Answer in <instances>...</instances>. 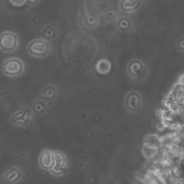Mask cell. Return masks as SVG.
<instances>
[{
  "label": "cell",
  "mask_w": 184,
  "mask_h": 184,
  "mask_svg": "<svg viewBox=\"0 0 184 184\" xmlns=\"http://www.w3.org/2000/svg\"><path fill=\"white\" fill-rule=\"evenodd\" d=\"M177 117L167 109H163L162 111V119H164L171 122L176 121Z\"/></svg>",
  "instance_id": "11"
},
{
  "label": "cell",
  "mask_w": 184,
  "mask_h": 184,
  "mask_svg": "<svg viewBox=\"0 0 184 184\" xmlns=\"http://www.w3.org/2000/svg\"><path fill=\"white\" fill-rule=\"evenodd\" d=\"M171 169L173 176L176 177H181L183 176V172L181 169V165L180 164H174L172 166Z\"/></svg>",
  "instance_id": "14"
},
{
  "label": "cell",
  "mask_w": 184,
  "mask_h": 184,
  "mask_svg": "<svg viewBox=\"0 0 184 184\" xmlns=\"http://www.w3.org/2000/svg\"><path fill=\"white\" fill-rule=\"evenodd\" d=\"M184 129V127L180 122L176 119V121L171 122L170 125L169 130L171 131H175L181 130Z\"/></svg>",
  "instance_id": "13"
},
{
  "label": "cell",
  "mask_w": 184,
  "mask_h": 184,
  "mask_svg": "<svg viewBox=\"0 0 184 184\" xmlns=\"http://www.w3.org/2000/svg\"><path fill=\"white\" fill-rule=\"evenodd\" d=\"M58 95L59 90L57 87L53 84H48L42 88L40 96L53 103Z\"/></svg>",
  "instance_id": "8"
},
{
  "label": "cell",
  "mask_w": 184,
  "mask_h": 184,
  "mask_svg": "<svg viewBox=\"0 0 184 184\" xmlns=\"http://www.w3.org/2000/svg\"><path fill=\"white\" fill-rule=\"evenodd\" d=\"M20 45V39L17 34L6 31L0 34V50L9 54L16 51Z\"/></svg>",
  "instance_id": "4"
},
{
  "label": "cell",
  "mask_w": 184,
  "mask_h": 184,
  "mask_svg": "<svg viewBox=\"0 0 184 184\" xmlns=\"http://www.w3.org/2000/svg\"><path fill=\"white\" fill-rule=\"evenodd\" d=\"M140 3V0H121L119 8L124 12H132L139 9Z\"/></svg>",
  "instance_id": "9"
},
{
  "label": "cell",
  "mask_w": 184,
  "mask_h": 184,
  "mask_svg": "<svg viewBox=\"0 0 184 184\" xmlns=\"http://www.w3.org/2000/svg\"><path fill=\"white\" fill-rule=\"evenodd\" d=\"M12 5L15 7H21L27 3V0H9Z\"/></svg>",
  "instance_id": "15"
},
{
  "label": "cell",
  "mask_w": 184,
  "mask_h": 184,
  "mask_svg": "<svg viewBox=\"0 0 184 184\" xmlns=\"http://www.w3.org/2000/svg\"><path fill=\"white\" fill-rule=\"evenodd\" d=\"M183 178L184 180V172H183Z\"/></svg>",
  "instance_id": "19"
},
{
  "label": "cell",
  "mask_w": 184,
  "mask_h": 184,
  "mask_svg": "<svg viewBox=\"0 0 184 184\" xmlns=\"http://www.w3.org/2000/svg\"><path fill=\"white\" fill-rule=\"evenodd\" d=\"M52 50V46L47 40L36 38L31 40L26 46V51L31 57L43 59L48 57Z\"/></svg>",
  "instance_id": "1"
},
{
  "label": "cell",
  "mask_w": 184,
  "mask_h": 184,
  "mask_svg": "<svg viewBox=\"0 0 184 184\" xmlns=\"http://www.w3.org/2000/svg\"><path fill=\"white\" fill-rule=\"evenodd\" d=\"M40 0H27V3L30 6H34L40 3Z\"/></svg>",
  "instance_id": "17"
},
{
  "label": "cell",
  "mask_w": 184,
  "mask_h": 184,
  "mask_svg": "<svg viewBox=\"0 0 184 184\" xmlns=\"http://www.w3.org/2000/svg\"><path fill=\"white\" fill-rule=\"evenodd\" d=\"M96 70L99 73L106 75L110 72L111 68V64L109 60L103 58L99 60L95 66Z\"/></svg>",
  "instance_id": "10"
},
{
  "label": "cell",
  "mask_w": 184,
  "mask_h": 184,
  "mask_svg": "<svg viewBox=\"0 0 184 184\" xmlns=\"http://www.w3.org/2000/svg\"><path fill=\"white\" fill-rule=\"evenodd\" d=\"M25 64L22 60L17 57H10L3 60L1 65V72L9 78L21 76L25 71Z\"/></svg>",
  "instance_id": "2"
},
{
  "label": "cell",
  "mask_w": 184,
  "mask_h": 184,
  "mask_svg": "<svg viewBox=\"0 0 184 184\" xmlns=\"http://www.w3.org/2000/svg\"><path fill=\"white\" fill-rule=\"evenodd\" d=\"M177 84L184 86V73L180 75L178 79Z\"/></svg>",
  "instance_id": "18"
},
{
  "label": "cell",
  "mask_w": 184,
  "mask_h": 184,
  "mask_svg": "<svg viewBox=\"0 0 184 184\" xmlns=\"http://www.w3.org/2000/svg\"><path fill=\"white\" fill-rule=\"evenodd\" d=\"M174 93L176 94V95L179 96L181 99H183L184 97V86L183 85H177L174 86L173 87L172 91Z\"/></svg>",
  "instance_id": "12"
},
{
  "label": "cell",
  "mask_w": 184,
  "mask_h": 184,
  "mask_svg": "<svg viewBox=\"0 0 184 184\" xmlns=\"http://www.w3.org/2000/svg\"><path fill=\"white\" fill-rule=\"evenodd\" d=\"M125 70L128 77L131 80L137 81L140 80L144 71V65L141 60L133 58L127 62Z\"/></svg>",
  "instance_id": "6"
},
{
  "label": "cell",
  "mask_w": 184,
  "mask_h": 184,
  "mask_svg": "<svg viewBox=\"0 0 184 184\" xmlns=\"http://www.w3.org/2000/svg\"><path fill=\"white\" fill-rule=\"evenodd\" d=\"M123 103L128 113H136L142 106L141 96L137 91H129L125 95Z\"/></svg>",
  "instance_id": "5"
},
{
  "label": "cell",
  "mask_w": 184,
  "mask_h": 184,
  "mask_svg": "<svg viewBox=\"0 0 184 184\" xmlns=\"http://www.w3.org/2000/svg\"><path fill=\"white\" fill-rule=\"evenodd\" d=\"M171 123V122L168 121L164 119H163L161 120V124L163 126V127L165 129H169Z\"/></svg>",
  "instance_id": "16"
},
{
  "label": "cell",
  "mask_w": 184,
  "mask_h": 184,
  "mask_svg": "<svg viewBox=\"0 0 184 184\" xmlns=\"http://www.w3.org/2000/svg\"><path fill=\"white\" fill-rule=\"evenodd\" d=\"M53 103L39 96L31 103L30 108L34 116L43 115Z\"/></svg>",
  "instance_id": "7"
},
{
  "label": "cell",
  "mask_w": 184,
  "mask_h": 184,
  "mask_svg": "<svg viewBox=\"0 0 184 184\" xmlns=\"http://www.w3.org/2000/svg\"></svg>",
  "instance_id": "20"
},
{
  "label": "cell",
  "mask_w": 184,
  "mask_h": 184,
  "mask_svg": "<svg viewBox=\"0 0 184 184\" xmlns=\"http://www.w3.org/2000/svg\"><path fill=\"white\" fill-rule=\"evenodd\" d=\"M34 116L30 107L23 106L12 114L10 122L16 127L25 128L31 124Z\"/></svg>",
  "instance_id": "3"
}]
</instances>
